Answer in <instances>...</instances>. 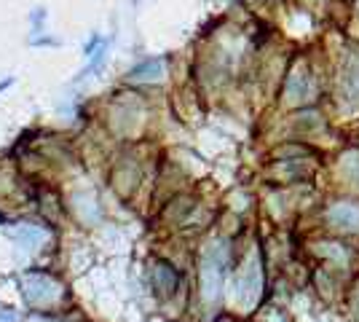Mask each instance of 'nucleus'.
Instances as JSON below:
<instances>
[{
	"label": "nucleus",
	"instance_id": "f257e3e1",
	"mask_svg": "<svg viewBox=\"0 0 359 322\" xmlns=\"http://www.w3.org/2000/svg\"><path fill=\"white\" fill-rule=\"evenodd\" d=\"M223 261H220V255L212 252L207 261H204V269H201V279H204V296L209 298V301H217L220 296V282H223Z\"/></svg>",
	"mask_w": 359,
	"mask_h": 322
},
{
	"label": "nucleus",
	"instance_id": "f03ea898",
	"mask_svg": "<svg viewBox=\"0 0 359 322\" xmlns=\"http://www.w3.org/2000/svg\"><path fill=\"white\" fill-rule=\"evenodd\" d=\"M153 282H156V290H158L161 296H172V293L177 290V272H174L169 263H156Z\"/></svg>",
	"mask_w": 359,
	"mask_h": 322
},
{
	"label": "nucleus",
	"instance_id": "7ed1b4c3",
	"mask_svg": "<svg viewBox=\"0 0 359 322\" xmlns=\"http://www.w3.org/2000/svg\"><path fill=\"white\" fill-rule=\"evenodd\" d=\"M330 221L343 228H357L359 225V207L357 204H336L330 210Z\"/></svg>",
	"mask_w": 359,
	"mask_h": 322
},
{
	"label": "nucleus",
	"instance_id": "20e7f679",
	"mask_svg": "<svg viewBox=\"0 0 359 322\" xmlns=\"http://www.w3.org/2000/svg\"><path fill=\"white\" fill-rule=\"evenodd\" d=\"M311 81L306 78V75H292V83H289V94H292V99H309V94H311Z\"/></svg>",
	"mask_w": 359,
	"mask_h": 322
}]
</instances>
